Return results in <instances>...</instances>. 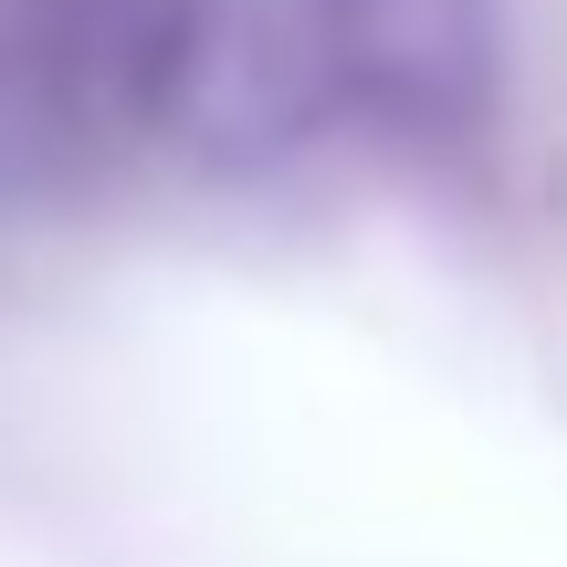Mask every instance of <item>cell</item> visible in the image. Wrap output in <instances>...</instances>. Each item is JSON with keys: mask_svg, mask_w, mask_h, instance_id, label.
Wrapping results in <instances>:
<instances>
[{"mask_svg": "<svg viewBox=\"0 0 567 567\" xmlns=\"http://www.w3.org/2000/svg\"><path fill=\"white\" fill-rule=\"evenodd\" d=\"M305 74L326 105L400 137H463L494 105V0H305Z\"/></svg>", "mask_w": 567, "mask_h": 567, "instance_id": "cell-1", "label": "cell"}, {"mask_svg": "<svg viewBox=\"0 0 567 567\" xmlns=\"http://www.w3.org/2000/svg\"><path fill=\"white\" fill-rule=\"evenodd\" d=\"M42 32V74L74 116H158L189 84V53H200V0H32Z\"/></svg>", "mask_w": 567, "mask_h": 567, "instance_id": "cell-2", "label": "cell"}]
</instances>
